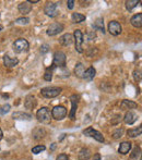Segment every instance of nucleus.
<instances>
[{
    "label": "nucleus",
    "mask_w": 142,
    "mask_h": 160,
    "mask_svg": "<svg viewBox=\"0 0 142 160\" xmlns=\"http://www.w3.org/2000/svg\"><path fill=\"white\" fill-rule=\"evenodd\" d=\"M62 89L60 87H56V86H48V87H44L41 89V95L45 98H55L57 96H59L61 94Z\"/></svg>",
    "instance_id": "obj_1"
},
{
    "label": "nucleus",
    "mask_w": 142,
    "mask_h": 160,
    "mask_svg": "<svg viewBox=\"0 0 142 160\" xmlns=\"http://www.w3.org/2000/svg\"><path fill=\"white\" fill-rule=\"evenodd\" d=\"M36 118H37L39 122L44 123V124H48V123H51V111L46 107H42L41 109L37 111V113H36Z\"/></svg>",
    "instance_id": "obj_2"
},
{
    "label": "nucleus",
    "mask_w": 142,
    "mask_h": 160,
    "mask_svg": "<svg viewBox=\"0 0 142 160\" xmlns=\"http://www.w3.org/2000/svg\"><path fill=\"white\" fill-rule=\"evenodd\" d=\"M28 47H30V44L24 38H19L13 43V50L16 53H21L23 51H26Z\"/></svg>",
    "instance_id": "obj_3"
},
{
    "label": "nucleus",
    "mask_w": 142,
    "mask_h": 160,
    "mask_svg": "<svg viewBox=\"0 0 142 160\" xmlns=\"http://www.w3.org/2000/svg\"><path fill=\"white\" fill-rule=\"evenodd\" d=\"M66 66V55L62 51H56L54 55V61L53 66L54 68H65Z\"/></svg>",
    "instance_id": "obj_4"
},
{
    "label": "nucleus",
    "mask_w": 142,
    "mask_h": 160,
    "mask_svg": "<svg viewBox=\"0 0 142 160\" xmlns=\"http://www.w3.org/2000/svg\"><path fill=\"white\" fill-rule=\"evenodd\" d=\"M44 12L46 15L51 16V18H55V16H57L59 14L58 4L55 2H47L44 8Z\"/></svg>",
    "instance_id": "obj_5"
},
{
    "label": "nucleus",
    "mask_w": 142,
    "mask_h": 160,
    "mask_svg": "<svg viewBox=\"0 0 142 160\" xmlns=\"http://www.w3.org/2000/svg\"><path fill=\"white\" fill-rule=\"evenodd\" d=\"M73 39H74V43H76V50L79 53L83 52L82 49V44H83V34L82 32L80 29H76L74 33H73Z\"/></svg>",
    "instance_id": "obj_6"
},
{
    "label": "nucleus",
    "mask_w": 142,
    "mask_h": 160,
    "mask_svg": "<svg viewBox=\"0 0 142 160\" xmlns=\"http://www.w3.org/2000/svg\"><path fill=\"white\" fill-rule=\"evenodd\" d=\"M83 134L85 135V136H90V137H93L94 139H96L97 142H100V143H104V136L102 135L101 132H98V131H96V130H94L93 128H88L86 130H84L83 131Z\"/></svg>",
    "instance_id": "obj_7"
},
{
    "label": "nucleus",
    "mask_w": 142,
    "mask_h": 160,
    "mask_svg": "<svg viewBox=\"0 0 142 160\" xmlns=\"http://www.w3.org/2000/svg\"><path fill=\"white\" fill-rule=\"evenodd\" d=\"M67 116V109L63 106H56L51 110V116L56 120H62Z\"/></svg>",
    "instance_id": "obj_8"
},
{
    "label": "nucleus",
    "mask_w": 142,
    "mask_h": 160,
    "mask_svg": "<svg viewBox=\"0 0 142 160\" xmlns=\"http://www.w3.org/2000/svg\"><path fill=\"white\" fill-rule=\"evenodd\" d=\"M63 28H65V26H63L61 23L56 22V23H53V24H51V25L48 26L46 33H47L48 36H55V35L61 33V32L63 31Z\"/></svg>",
    "instance_id": "obj_9"
},
{
    "label": "nucleus",
    "mask_w": 142,
    "mask_h": 160,
    "mask_svg": "<svg viewBox=\"0 0 142 160\" xmlns=\"http://www.w3.org/2000/svg\"><path fill=\"white\" fill-rule=\"evenodd\" d=\"M78 99L79 97L77 95H71L70 96V101H71V111L69 113V118L70 120L74 121L76 120V112H77V108H78Z\"/></svg>",
    "instance_id": "obj_10"
},
{
    "label": "nucleus",
    "mask_w": 142,
    "mask_h": 160,
    "mask_svg": "<svg viewBox=\"0 0 142 160\" xmlns=\"http://www.w3.org/2000/svg\"><path fill=\"white\" fill-rule=\"evenodd\" d=\"M108 31H109V33H111L112 35H114V36H118V35L123 32V27H121L119 22H117V21H111L109 24H108Z\"/></svg>",
    "instance_id": "obj_11"
},
{
    "label": "nucleus",
    "mask_w": 142,
    "mask_h": 160,
    "mask_svg": "<svg viewBox=\"0 0 142 160\" xmlns=\"http://www.w3.org/2000/svg\"><path fill=\"white\" fill-rule=\"evenodd\" d=\"M137 120H138V114H137L136 112L131 111V110L127 111L125 116H123V121H125V123H126V124H129V125L133 124Z\"/></svg>",
    "instance_id": "obj_12"
},
{
    "label": "nucleus",
    "mask_w": 142,
    "mask_h": 160,
    "mask_svg": "<svg viewBox=\"0 0 142 160\" xmlns=\"http://www.w3.org/2000/svg\"><path fill=\"white\" fill-rule=\"evenodd\" d=\"M3 63H4V66L6 68H14L16 66H18V63H19V59H16V58H11L9 55H4L3 57Z\"/></svg>",
    "instance_id": "obj_13"
},
{
    "label": "nucleus",
    "mask_w": 142,
    "mask_h": 160,
    "mask_svg": "<svg viewBox=\"0 0 142 160\" xmlns=\"http://www.w3.org/2000/svg\"><path fill=\"white\" fill-rule=\"evenodd\" d=\"M36 104H37L36 98L33 95H28V96L25 97V99H24V107L28 110L34 109L35 107H36Z\"/></svg>",
    "instance_id": "obj_14"
},
{
    "label": "nucleus",
    "mask_w": 142,
    "mask_h": 160,
    "mask_svg": "<svg viewBox=\"0 0 142 160\" xmlns=\"http://www.w3.org/2000/svg\"><path fill=\"white\" fill-rule=\"evenodd\" d=\"M59 43L62 45V46H70V45L73 43V35L70 34V33L63 34L62 36L59 38Z\"/></svg>",
    "instance_id": "obj_15"
},
{
    "label": "nucleus",
    "mask_w": 142,
    "mask_h": 160,
    "mask_svg": "<svg viewBox=\"0 0 142 160\" xmlns=\"http://www.w3.org/2000/svg\"><path fill=\"white\" fill-rule=\"evenodd\" d=\"M19 12L22 13L23 15H25L28 13H30L32 11V4L28 1H24V2H21L19 4Z\"/></svg>",
    "instance_id": "obj_16"
},
{
    "label": "nucleus",
    "mask_w": 142,
    "mask_h": 160,
    "mask_svg": "<svg viewBox=\"0 0 142 160\" xmlns=\"http://www.w3.org/2000/svg\"><path fill=\"white\" fill-rule=\"evenodd\" d=\"M95 74H96V70L93 66H90L88 69H86L84 71L82 79H84L85 81H92L95 77Z\"/></svg>",
    "instance_id": "obj_17"
},
{
    "label": "nucleus",
    "mask_w": 142,
    "mask_h": 160,
    "mask_svg": "<svg viewBox=\"0 0 142 160\" xmlns=\"http://www.w3.org/2000/svg\"><path fill=\"white\" fill-rule=\"evenodd\" d=\"M137 107H138V104L132 100H125L121 101V104H120V108L123 110H130V109H136Z\"/></svg>",
    "instance_id": "obj_18"
},
{
    "label": "nucleus",
    "mask_w": 142,
    "mask_h": 160,
    "mask_svg": "<svg viewBox=\"0 0 142 160\" xmlns=\"http://www.w3.org/2000/svg\"><path fill=\"white\" fill-rule=\"evenodd\" d=\"M131 25L137 28H140L142 26V13H138L136 15H133L130 20Z\"/></svg>",
    "instance_id": "obj_19"
},
{
    "label": "nucleus",
    "mask_w": 142,
    "mask_h": 160,
    "mask_svg": "<svg viewBox=\"0 0 142 160\" xmlns=\"http://www.w3.org/2000/svg\"><path fill=\"white\" fill-rule=\"evenodd\" d=\"M12 118L14 120H31L32 116L30 113L22 112V111H16L12 114Z\"/></svg>",
    "instance_id": "obj_20"
},
{
    "label": "nucleus",
    "mask_w": 142,
    "mask_h": 160,
    "mask_svg": "<svg viewBox=\"0 0 142 160\" xmlns=\"http://www.w3.org/2000/svg\"><path fill=\"white\" fill-rule=\"evenodd\" d=\"M131 149V143L130 142H123L121 144H120L119 148H118V151H119V154L121 155H126L128 154Z\"/></svg>",
    "instance_id": "obj_21"
},
{
    "label": "nucleus",
    "mask_w": 142,
    "mask_h": 160,
    "mask_svg": "<svg viewBox=\"0 0 142 160\" xmlns=\"http://www.w3.org/2000/svg\"><path fill=\"white\" fill-rule=\"evenodd\" d=\"M78 158L79 160H88L91 158V151L88 148H82L80 150L79 155H78Z\"/></svg>",
    "instance_id": "obj_22"
},
{
    "label": "nucleus",
    "mask_w": 142,
    "mask_h": 160,
    "mask_svg": "<svg viewBox=\"0 0 142 160\" xmlns=\"http://www.w3.org/2000/svg\"><path fill=\"white\" fill-rule=\"evenodd\" d=\"M142 132V128L141 126H138L136 129H130L127 131V136H129V137H137V136H139L141 135Z\"/></svg>",
    "instance_id": "obj_23"
},
{
    "label": "nucleus",
    "mask_w": 142,
    "mask_h": 160,
    "mask_svg": "<svg viewBox=\"0 0 142 160\" xmlns=\"http://www.w3.org/2000/svg\"><path fill=\"white\" fill-rule=\"evenodd\" d=\"M84 71H85V68L82 63H78L76 66V68H74V74H76L77 77H80V79H82Z\"/></svg>",
    "instance_id": "obj_24"
},
{
    "label": "nucleus",
    "mask_w": 142,
    "mask_h": 160,
    "mask_svg": "<svg viewBox=\"0 0 142 160\" xmlns=\"http://www.w3.org/2000/svg\"><path fill=\"white\" fill-rule=\"evenodd\" d=\"M93 26H94L95 29H97V31H101L103 34L105 33V29H104V20L102 19V18H100V19L96 20V21L94 22V24H93Z\"/></svg>",
    "instance_id": "obj_25"
},
{
    "label": "nucleus",
    "mask_w": 142,
    "mask_h": 160,
    "mask_svg": "<svg viewBox=\"0 0 142 160\" xmlns=\"http://www.w3.org/2000/svg\"><path fill=\"white\" fill-rule=\"evenodd\" d=\"M71 20H72L73 23H81L83 21H85V15L81 14V13H72V15H71Z\"/></svg>",
    "instance_id": "obj_26"
},
{
    "label": "nucleus",
    "mask_w": 142,
    "mask_h": 160,
    "mask_svg": "<svg viewBox=\"0 0 142 160\" xmlns=\"http://www.w3.org/2000/svg\"><path fill=\"white\" fill-rule=\"evenodd\" d=\"M54 66H51V68H47L46 69V72L44 74V80L47 82H51V79H53V71H54Z\"/></svg>",
    "instance_id": "obj_27"
},
{
    "label": "nucleus",
    "mask_w": 142,
    "mask_h": 160,
    "mask_svg": "<svg viewBox=\"0 0 142 160\" xmlns=\"http://www.w3.org/2000/svg\"><path fill=\"white\" fill-rule=\"evenodd\" d=\"M140 3L139 0H128V1H126V8L127 10H129V11H131V10L133 9V8H136L138 4Z\"/></svg>",
    "instance_id": "obj_28"
},
{
    "label": "nucleus",
    "mask_w": 142,
    "mask_h": 160,
    "mask_svg": "<svg viewBox=\"0 0 142 160\" xmlns=\"http://www.w3.org/2000/svg\"><path fill=\"white\" fill-rule=\"evenodd\" d=\"M45 149H46V147H45L44 145H37V146H35V147L32 148V153L35 155L39 154V153H42V151H44Z\"/></svg>",
    "instance_id": "obj_29"
},
{
    "label": "nucleus",
    "mask_w": 142,
    "mask_h": 160,
    "mask_svg": "<svg viewBox=\"0 0 142 160\" xmlns=\"http://www.w3.org/2000/svg\"><path fill=\"white\" fill-rule=\"evenodd\" d=\"M123 134V128H120V129H117L116 131L113 133V137L115 138V139H117V138L121 137Z\"/></svg>",
    "instance_id": "obj_30"
},
{
    "label": "nucleus",
    "mask_w": 142,
    "mask_h": 160,
    "mask_svg": "<svg viewBox=\"0 0 142 160\" xmlns=\"http://www.w3.org/2000/svg\"><path fill=\"white\" fill-rule=\"evenodd\" d=\"M10 109H11V107H10V105H8V104L3 105V106L0 107V114H4V113L9 112Z\"/></svg>",
    "instance_id": "obj_31"
},
{
    "label": "nucleus",
    "mask_w": 142,
    "mask_h": 160,
    "mask_svg": "<svg viewBox=\"0 0 142 160\" xmlns=\"http://www.w3.org/2000/svg\"><path fill=\"white\" fill-rule=\"evenodd\" d=\"M133 77H135V81L136 82H140L141 81V70H135L133 71Z\"/></svg>",
    "instance_id": "obj_32"
},
{
    "label": "nucleus",
    "mask_w": 142,
    "mask_h": 160,
    "mask_svg": "<svg viewBox=\"0 0 142 160\" xmlns=\"http://www.w3.org/2000/svg\"><path fill=\"white\" fill-rule=\"evenodd\" d=\"M28 22H30V20H28V18H19V19L16 20V24H21V25H23V24H28Z\"/></svg>",
    "instance_id": "obj_33"
},
{
    "label": "nucleus",
    "mask_w": 142,
    "mask_h": 160,
    "mask_svg": "<svg viewBox=\"0 0 142 160\" xmlns=\"http://www.w3.org/2000/svg\"><path fill=\"white\" fill-rule=\"evenodd\" d=\"M140 151H141L140 147L137 146V147L133 149V154H131V158H137L138 156H140Z\"/></svg>",
    "instance_id": "obj_34"
},
{
    "label": "nucleus",
    "mask_w": 142,
    "mask_h": 160,
    "mask_svg": "<svg viewBox=\"0 0 142 160\" xmlns=\"http://www.w3.org/2000/svg\"><path fill=\"white\" fill-rule=\"evenodd\" d=\"M48 50H49V46L48 45H42L41 46V52L42 53H46V52H48Z\"/></svg>",
    "instance_id": "obj_35"
},
{
    "label": "nucleus",
    "mask_w": 142,
    "mask_h": 160,
    "mask_svg": "<svg viewBox=\"0 0 142 160\" xmlns=\"http://www.w3.org/2000/svg\"><path fill=\"white\" fill-rule=\"evenodd\" d=\"M56 160H69V157L66 154H60L58 157L56 158Z\"/></svg>",
    "instance_id": "obj_36"
},
{
    "label": "nucleus",
    "mask_w": 142,
    "mask_h": 160,
    "mask_svg": "<svg viewBox=\"0 0 142 160\" xmlns=\"http://www.w3.org/2000/svg\"><path fill=\"white\" fill-rule=\"evenodd\" d=\"M67 7H68V9H73V7H74V1L73 0H69V1H67Z\"/></svg>",
    "instance_id": "obj_37"
},
{
    "label": "nucleus",
    "mask_w": 142,
    "mask_h": 160,
    "mask_svg": "<svg viewBox=\"0 0 142 160\" xmlns=\"http://www.w3.org/2000/svg\"><path fill=\"white\" fill-rule=\"evenodd\" d=\"M93 160H101V156H100V154H96L94 156V159Z\"/></svg>",
    "instance_id": "obj_38"
},
{
    "label": "nucleus",
    "mask_w": 142,
    "mask_h": 160,
    "mask_svg": "<svg viewBox=\"0 0 142 160\" xmlns=\"http://www.w3.org/2000/svg\"><path fill=\"white\" fill-rule=\"evenodd\" d=\"M28 2L30 3H37V2H39V1H38V0H30Z\"/></svg>",
    "instance_id": "obj_39"
},
{
    "label": "nucleus",
    "mask_w": 142,
    "mask_h": 160,
    "mask_svg": "<svg viewBox=\"0 0 142 160\" xmlns=\"http://www.w3.org/2000/svg\"><path fill=\"white\" fill-rule=\"evenodd\" d=\"M3 137V134H2V131H1V129H0V139Z\"/></svg>",
    "instance_id": "obj_40"
},
{
    "label": "nucleus",
    "mask_w": 142,
    "mask_h": 160,
    "mask_svg": "<svg viewBox=\"0 0 142 160\" xmlns=\"http://www.w3.org/2000/svg\"><path fill=\"white\" fill-rule=\"evenodd\" d=\"M1 29H2V26H0V31H1Z\"/></svg>",
    "instance_id": "obj_41"
}]
</instances>
